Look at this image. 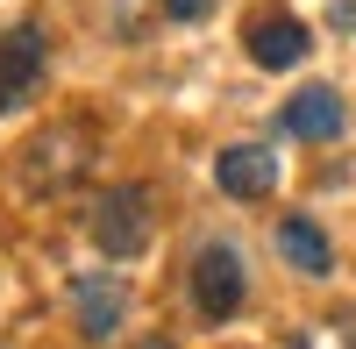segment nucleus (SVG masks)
Segmentation results:
<instances>
[{"mask_svg":"<svg viewBox=\"0 0 356 349\" xmlns=\"http://www.w3.org/2000/svg\"><path fill=\"white\" fill-rule=\"evenodd\" d=\"M342 122H349V107H342L335 86H300V93L278 107V129H285V136H300V143H335Z\"/></svg>","mask_w":356,"mask_h":349,"instance_id":"nucleus-5","label":"nucleus"},{"mask_svg":"<svg viewBox=\"0 0 356 349\" xmlns=\"http://www.w3.org/2000/svg\"><path fill=\"white\" fill-rule=\"evenodd\" d=\"M214 186L228 200H264V193L278 186V157L264 150V143H235V150L214 157Z\"/></svg>","mask_w":356,"mask_h":349,"instance_id":"nucleus-7","label":"nucleus"},{"mask_svg":"<svg viewBox=\"0 0 356 349\" xmlns=\"http://www.w3.org/2000/svg\"><path fill=\"white\" fill-rule=\"evenodd\" d=\"M243 50L257 57L264 72H292L307 57V22H292V15H257L243 29Z\"/></svg>","mask_w":356,"mask_h":349,"instance_id":"nucleus-8","label":"nucleus"},{"mask_svg":"<svg viewBox=\"0 0 356 349\" xmlns=\"http://www.w3.org/2000/svg\"><path fill=\"white\" fill-rule=\"evenodd\" d=\"M150 221H157V193L150 186H107L93 200V214H86V228H93V243L107 257H143L150 250Z\"/></svg>","mask_w":356,"mask_h":349,"instance_id":"nucleus-1","label":"nucleus"},{"mask_svg":"<svg viewBox=\"0 0 356 349\" xmlns=\"http://www.w3.org/2000/svg\"><path fill=\"white\" fill-rule=\"evenodd\" d=\"M278 257H285L292 271H307V278H328V271H335V250H328V236H321L307 214L278 221Z\"/></svg>","mask_w":356,"mask_h":349,"instance_id":"nucleus-9","label":"nucleus"},{"mask_svg":"<svg viewBox=\"0 0 356 349\" xmlns=\"http://www.w3.org/2000/svg\"><path fill=\"white\" fill-rule=\"evenodd\" d=\"M136 349H171V335H143V342H136Z\"/></svg>","mask_w":356,"mask_h":349,"instance_id":"nucleus-11","label":"nucleus"},{"mask_svg":"<svg viewBox=\"0 0 356 349\" xmlns=\"http://www.w3.org/2000/svg\"><path fill=\"white\" fill-rule=\"evenodd\" d=\"M43 79V22H15L0 36V107H22Z\"/></svg>","mask_w":356,"mask_h":349,"instance_id":"nucleus-4","label":"nucleus"},{"mask_svg":"<svg viewBox=\"0 0 356 349\" xmlns=\"http://www.w3.org/2000/svg\"><path fill=\"white\" fill-rule=\"evenodd\" d=\"M164 15H171V22H200L207 0H164Z\"/></svg>","mask_w":356,"mask_h":349,"instance_id":"nucleus-10","label":"nucleus"},{"mask_svg":"<svg viewBox=\"0 0 356 349\" xmlns=\"http://www.w3.org/2000/svg\"><path fill=\"white\" fill-rule=\"evenodd\" d=\"M349 349H356V314H349Z\"/></svg>","mask_w":356,"mask_h":349,"instance_id":"nucleus-12","label":"nucleus"},{"mask_svg":"<svg viewBox=\"0 0 356 349\" xmlns=\"http://www.w3.org/2000/svg\"><path fill=\"white\" fill-rule=\"evenodd\" d=\"M86 157H93V136H86V129H50V136H36V143L22 150V193H36V200L65 193L79 171H86Z\"/></svg>","mask_w":356,"mask_h":349,"instance_id":"nucleus-2","label":"nucleus"},{"mask_svg":"<svg viewBox=\"0 0 356 349\" xmlns=\"http://www.w3.org/2000/svg\"><path fill=\"white\" fill-rule=\"evenodd\" d=\"M243 257H235L228 243H207L200 257H193V307L207 314V321H228L235 307H243Z\"/></svg>","mask_w":356,"mask_h":349,"instance_id":"nucleus-3","label":"nucleus"},{"mask_svg":"<svg viewBox=\"0 0 356 349\" xmlns=\"http://www.w3.org/2000/svg\"><path fill=\"white\" fill-rule=\"evenodd\" d=\"M72 307H79V335L86 342H107L114 328H122V314H129V285L107 278V271H93V278L72 285Z\"/></svg>","mask_w":356,"mask_h":349,"instance_id":"nucleus-6","label":"nucleus"}]
</instances>
